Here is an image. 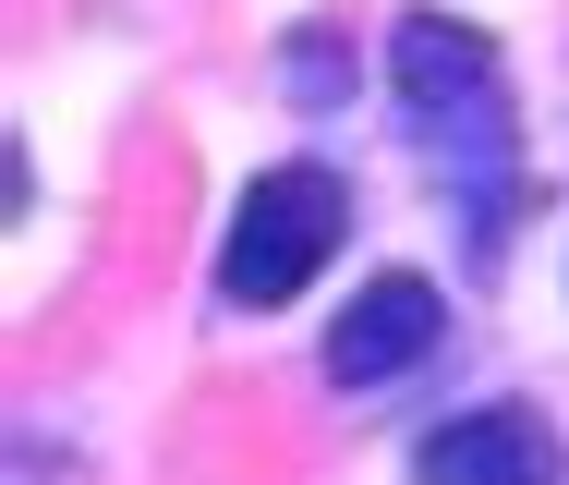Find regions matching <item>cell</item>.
Listing matches in <instances>:
<instances>
[{
    "mask_svg": "<svg viewBox=\"0 0 569 485\" xmlns=\"http://www.w3.org/2000/svg\"><path fill=\"white\" fill-rule=\"evenodd\" d=\"M388 86H400L412 133L437 146V170L472 195V242L497 255L509 182H521V110H509L497 49H485L472 24H449V12H400V24H388Z\"/></svg>",
    "mask_w": 569,
    "mask_h": 485,
    "instance_id": "6da1fadb",
    "label": "cell"
},
{
    "mask_svg": "<svg viewBox=\"0 0 569 485\" xmlns=\"http://www.w3.org/2000/svg\"><path fill=\"white\" fill-rule=\"evenodd\" d=\"M340 242H351V182L340 170H316V158L254 170V195L230 207V242H219V291L267 316V304H291Z\"/></svg>",
    "mask_w": 569,
    "mask_h": 485,
    "instance_id": "7a4b0ae2",
    "label": "cell"
},
{
    "mask_svg": "<svg viewBox=\"0 0 569 485\" xmlns=\"http://www.w3.org/2000/svg\"><path fill=\"white\" fill-rule=\"evenodd\" d=\"M412 485H569V449H558L546 413L472 400V413H449V425L412 437Z\"/></svg>",
    "mask_w": 569,
    "mask_h": 485,
    "instance_id": "3957f363",
    "label": "cell"
},
{
    "mask_svg": "<svg viewBox=\"0 0 569 485\" xmlns=\"http://www.w3.org/2000/svg\"><path fill=\"white\" fill-rule=\"evenodd\" d=\"M437 340H449V304H437V279L388 267V279H363V291H351V316L328 328V376H340V388H388V376H412Z\"/></svg>",
    "mask_w": 569,
    "mask_h": 485,
    "instance_id": "277c9868",
    "label": "cell"
},
{
    "mask_svg": "<svg viewBox=\"0 0 569 485\" xmlns=\"http://www.w3.org/2000/svg\"><path fill=\"white\" fill-rule=\"evenodd\" d=\"M279 86H291V98H340V61H328V37H291Z\"/></svg>",
    "mask_w": 569,
    "mask_h": 485,
    "instance_id": "5b68a950",
    "label": "cell"
}]
</instances>
